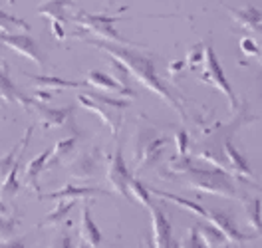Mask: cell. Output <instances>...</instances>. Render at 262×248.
<instances>
[{
    "label": "cell",
    "mask_w": 262,
    "mask_h": 248,
    "mask_svg": "<svg viewBox=\"0 0 262 248\" xmlns=\"http://www.w3.org/2000/svg\"><path fill=\"white\" fill-rule=\"evenodd\" d=\"M78 38H82L85 44L94 46V48L105 52L107 56H112L114 60L121 62L123 66L129 70L131 76H135L139 82L147 87L149 92L157 94L159 98L163 99L169 107H173L183 121L189 119V111L185 109V105L181 103L177 96L165 85V82L159 78L157 74V60L149 54H143L139 50H131V46H119V44H112L105 40H98V38H88L85 34H78Z\"/></svg>",
    "instance_id": "obj_1"
},
{
    "label": "cell",
    "mask_w": 262,
    "mask_h": 248,
    "mask_svg": "<svg viewBox=\"0 0 262 248\" xmlns=\"http://www.w3.org/2000/svg\"><path fill=\"white\" fill-rule=\"evenodd\" d=\"M179 177H185V185L199 193H209V195H219V197L232 198V200H243L238 195L234 183L230 175L214 165H199L196 161L191 159L187 169L181 173Z\"/></svg>",
    "instance_id": "obj_2"
},
{
    "label": "cell",
    "mask_w": 262,
    "mask_h": 248,
    "mask_svg": "<svg viewBox=\"0 0 262 248\" xmlns=\"http://www.w3.org/2000/svg\"><path fill=\"white\" fill-rule=\"evenodd\" d=\"M78 101L85 109L98 114L103 123L110 127L112 135H117L123 123V111L127 107V101L123 98H110L101 94H78Z\"/></svg>",
    "instance_id": "obj_3"
},
{
    "label": "cell",
    "mask_w": 262,
    "mask_h": 248,
    "mask_svg": "<svg viewBox=\"0 0 262 248\" xmlns=\"http://www.w3.org/2000/svg\"><path fill=\"white\" fill-rule=\"evenodd\" d=\"M74 22L82 28V34H94L105 42L112 44H119V46H135L133 42L121 38L117 30L114 28V24L117 22V16H103V14H90L85 10H80L74 14Z\"/></svg>",
    "instance_id": "obj_4"
},
{
    "label": "cell",
    "mask_w": 262,
    "mask_h": 248,
    "mask_svg": "<svg viewBox=\"0 0 262 248\" xmlns=\"http://www.w3.org/2000/svg\"><path fill=\"white\" fill-rule=\"evenodd\" d=\"M201 82L207 83V85H213L214 89H219L221 94H225L227 99H229L230 111L234 114L238 109V99H236V94L232 92L230 87V82L225 76V70L221 66L216 54H214L213 46H205V70L201 74Z\"/></svg>",
    "instance_id": "obj_5"
},
{
    "label": "cell",
    "mask_w": 262,
    "mask_h": 248,
    "mask_svg": "<svg viewBox=\"0 0 262 248\" xmlns=\"http://www.w3.org/2000/svg\"><path fill=\"white\" fill-rule=\"evenodd\" d=\"M205 220L207 222H211L214 229H219V231L225 234V238L229 240V242H234V244H241V242H246V240H254V238H258L260 234H246L243 232L238 227H236V222H234V218L229 215V213H225V211H207V216H205Z\"/></svg>",
    "instance_id": "obj_6"
},
{
    "label": "cell",
    "mask_w": 262,
    "mask_h": 248,
    "mask_svg": "<svg viewBox=\"0 0 262 248\" xmlns=\"http://www.w3.org/2000/svg\"><path fill=\"white\" fill-rule=\"evenodd\" d=\"M151 227H153V248H179L173 242V227L171 218L159 205L149 207Z\"/></svg>",
    "instance_id": "obj_7"
},
{
    "label": "cell",
    "mask_w": 262,
    "mask_h": 248,
    "mask_svg": "<svg viewBox=\"0 0 262 248\" xmlns=\"http://www.w3.org/2000/svg\"><path fill=\"white\" fill-rule=\"evenodd\" d=\"M0 44L6 46L8 50H14L16 54L24 56V58H28L36 66H42V64H44V58H42V54H40L38 44L34 42V38L28 36V34L0 32Z\"/></svg>",
    "instance_id": "obj_8"
},
{
    "label": "cell",
    "mask_w": 262,
    "mask_h": 248,
    "mask_svg": "<svg viewBox=\"0 0 262 248\" xmlns=\"http://www.w3.org/2000/svg\"><path fill=\"white\" fill-rule=\"evenodd\" d=\"M107 181H110L112 189H114L117 195L133 200L129 193L131 173H129V169H127V165H125V161H123V151H121V147L115 149L114 157H112V161H110V167H107Z\"/></svg>",
    "instance_id": "obj_9"
},
{
    "label": "cell",
    "mask_w": 262,
    "mask_h": 248,
    "mask_svg": "<svg viewBox=\"0 0 262 248\" xmlns=\"http://www.w3.org/2000/svg\"><path fill=\"white\" fill-rule=\"evenodd\" d=\"M165 143L167 139L165 137H155V135H149L145 139H141L137 143V149H135V161H137V171H143L147 167L155 165L161 157L165 149Z\"/></svg>",
    "instance_id": "obj_10"
},
{
    "label": "cell",
    "mask_w": 262,
    "mask_h": 248,
    "mask_svg": "<svg viewBox=\"0 0 262 248\" xmlns=\"http://www.w3.org/2000/svg\"><path fill=\"white\" fill-rule=\"evenodd\" d=\"M36 116L40 119L42 127L44 129H52V127H62L66 121L72 117V107H50L44 101H38V99H30V105Z\"/></svg>",
    "instance_id": "obj_11"
},
{
    "label": "cell",
    "mask_w": 262,
    "mask_h": 248,
    "mask_svg": "<svg viewBox=\"0 0 262 248\" xmlns=\"http://www.w3.org/2000/svg\"><path fill=\"white\" fill-rule=\"evenodd\" d=\"M88 85H94V87H99L103 92H110L114 96H127V98H133V89L119 83L115 78L107 76L105 72H99V70H94L88 74Z\"/></svg>",
    "instance_id": "obj_12"
},
{
    "label": "cell",
    "mask_w": 262,
    "mask_h": 248,
    "mask_svg": "<svg viewBox=\"0 0 262 248\" xmlns=\"http://www.w3.org/2000/svg\"><path fill=\"white\" fill-rule=\"evenodd\" d=\"M0 99H4L6 103H20L22 107H28L30 105V98H26L20 89L16 87V83L12 82L10 74H8V67L0 66Z\"/></svg>",
    "instance_id": "obj_13"
},
{
    "label": "cell",
    "mask_w": 262,
    "mask_h": 248,
    "mask_svg": "<svg viewBox=\"0 0 262 248\" xmlns=\"http://www.w3.org/2000/svg\"><path fill=\"white\" fill-rule=\"evenodd\" d=\"M225 10L229 12L232 20L236 24H241L245 30L256 32V28L262 24V10H258L256 6H243V8H232L229 4H225Z\"/></svg>",
    "instance_id": "obj_14"
},
{
    "label": "cell",
    "mask_w": 262,
    "mask_h": 248,
    "mask_svg": "<svg viewBox=\"0 0 262 248\" xmlns=\"http://www.w3.org/2000/svg\"><path fill=\"white\" fill-rule=\"evenodd\" d=\"M98 163H99L98 149L85 151V153H82V155L74 161V165L70 167V171H72V175H74L76 179H92V177L96 175V171H98Z\"/></svg>",
    "instance_id": "obj_15"
},
{
    "label": "cell",
    "mask_w": 262,
    "mask_h": 248,
    "mask_svg": "<svg viewBox=\"0 0 262 248\" xmlns=\"http://www.w3.org/2000/svg\"><path fill=\"white\" fill-rule=\"evenodd\" d=\"M50 153H52V149L48 151H44V153H40V155H36L32 161H28V165H26V187L28 189H32L34 193H40V175L44 173V169L48 167V159H50Z\"/></svg>",
    "instance_id": "obj_16"
},
{
    "label": "cell",
    "mask_w": 262,
    "mask_h": 248,
    "mask_svg": "<svg viewBox=\"0 0 262 248\" xmlns=\"http://www.w3.org/2000/svg\"><path fill=\"white\" fill-rule=\"evenodd\" d=\"M223 149H225V157H227V161H229L230 169H232L236 175H241L243 179H252V177H254L250 165L246 163V157L232 145L230 139H227V141L223 143Z\"/></svg>",
    "instance_id": "obj_17"
},
{
    "label": "cell",
    "mask_w": 262,
    "mask_h": 248,
    "mask_svg": "<svg viewBox=\"0 0 262 248\" xmlns=\"http://www.w3.org/2000/svg\"><path fill=\"white\" fill-rule=\"evenodd\" d=\"M99 195H107L103 189H96V187H76V185H66L64 189L54 191L48 195H40V198H90V197H99Z\"/></svg>",
    "instance_id": "obj_18"
},
{
    "label": "cell",
    "mask_w": 262,
    "mask_h": 248,
    "mask_svg": "<svg viewBox=\"0 0 262 248\" xmlns=\"http://www.w3.org/2000/svg\"><path fill=\"white\" fill-rule=\"evenodd\" d=\"M80 236L83 242H88L92 248H98L101 244V231L92 218L90 205H82V224H80Z\"/></svg>",
    "instance_id": "obj_19"
},
{
    "label": "cell",
    "mask_w": 262,
    "mask_h": 248,
    "mask_svg": "<svg viewBox=\"0 0 262 248\" xmlns=\"http://www.w3.org/2000/svg\"><path fill=\"white\" fill-rule=\"evenodd\" d=\"M74 4V0H46L38 6L40 16L50 18V22H68V8Z\"/></svg>",
    "instance_id": "obj_20"
},
{
    "label": "cell",
    "mask_w": 262,
    "mask_h": 248,
    "mask_svg": "<svg viewBox=\"0 0 262 248\" xmlns=\"http://www.w3.org/2000/svg\"><path fill=\"white\" fill-rule=\"evenodd\" d=\"M149 191H151V195H155V197H159V198H165V200H169V202H175L177 207H181V209H185V211H189V213H193V215H196V216H201V218L207 216V209L201 207L195 200L183 198V197H179V195H173V193H165V191H159V189H149Z\"/></svg>",
    "instance_id": "obj_21"
},
{
    "label": "cell",
    "mask_w": 262,
    "mask_h": 248,
    "mask_svg": "<svg viewBox=\"0 0 262 248\" xmlns=\"http://www.w3.org/2000/svg\"><path fill=\"white\" fill-rule=\"evenodd\" d=\"M243 205H245V216L248 224L256 231V234H262V198L243 197Z\"/></svg>",
    "instance_id": "obj_22"
},
{
    "label": "cell",
    "mask_w": 262,
    "mask_h": 248,
    "mask_svg": "<svg viewBox=\"0 0 262 248\" xmlns=\"http://www.w3.org/2000/svg\"><path fill=\"white\" fill-rule=\"evenodd\" d=\"M76 202H78V198H60V202L42 218L40 224L42 227H56V224H60L66 216L70 215V211L76 207Z\"/></svg>",
    "instance_id": "obj_23"
},
{
    "label": "cell",
    "mask_w": 262,
    "mask_h": 248,
    "mask_svg": "<svg viewBox=\"0 0 262 248\" xmlns=\"http://www.w3.org/2000/svg\"><path fill=\"white\" fill-rule=\"evenodd\" d=\"M76 143H78L76 137H66V139H62V141H58V143L52 147V153H50V159H48V167H46V169H52V167L64 163L66 159L74 153Z\"/></svg>",
    "instance_id": "obj_24"
},
{
    "label": "cell",
    "mask_w": 262,
    "mask_h": 248,
    "mask_svg": "<svg viewBox=\"0 0 262 248\" xmlns=\"http://www.w3.org/2000/svg\"><path fill=\"white\" fill-rule=\"evenodd\" d=\"M32 129H34V127H28V129H26V133H24V137H22V141H20V143H18L16 147L12 149V151H10L6 157H2V159H0V181H2V179H6V175L12 171V165L16 163L18 155H20V153L26 149V145L30 143Z\"/></svg>",
    "instance_id": "obj_25"
},
{
    "label": "cell",
    "mask_w": 262,
    "mask_h": 248,
    "mask_svg": "<svg viewBox=\"0 0 262 248\" xmlns=\"http://www.w3.org/2000/svg\"><path fill=\"white\" fill-rule=\"evenodd\" d=\"M28 80H32L34 83L42 85V87H56V89H62V87H82L88 85V82H68V80H60V78H54V76H36V74H26Z\"/></svg>",
    "instance_id": "obj_26"
},
{
    "label": "cell",
    "mask_w": 262,
    "mask_h": 248,
    "mask_svg": "<svg viewBox=\"0 0 262 248\" xmlns=\"http://www.w3.org/2000/svg\"><path fill=\"white\" fill-rule=\"evenodd\" d=\"M16 30H20V32H30V24L24 22L22 18L12 16V14L4 12V10L0 8V32L14 34Z\"/></svg>",
    "instance_id": "obj_27"
},
{
    "label": "cell",
    "mask_w": 262,
    "mask_h": 248,
    "mask_svg": "<svg viewBox=\"0 0 262 248\" xmlns=\"http://www.w3.org/2000/svg\"><path fill=\"white\" fill-rule=\"evenodd\" d=\"M196 231L201 234V238L205 240V244L207 246H221V244H227L229 240L225 238V234L219 231V229H214L213 224L209 222V224H201V227H196Z\"/></svg>",
    "instance_id": "obj_28"
},
{
    "label": "cell",
    "mask_w": 262,
    "mask_h": 248,
    "mask_svg": "<svg viewBox=\"0 0 262 248\" xmlns=\"http://www.w3.org/2000/svg\"><path fill=\"white\" fill-rule=\"evenodd\" d=\"M129 193H131V198L137 200L139 205H143L145 209H149V207L153 205V202H151V191H149L143 183L133 179V177H131V181H129Z\"/></svg>",
    "instance_id": "obj_29"
},
{
    "label": "cell",
    "mask_w": 262,
    "mask_h": 248,
    "mask_svg": "<svg viewBox=\"0 0 262 248\" xmlns=\"http://www.w3.org/2000/svg\"><path fill=\"white\" fill-rule=\"evenodd\" d=\"M16 224V218H10V215H0V240H10Z\"/></svg>",
    "instance_id": "obj_30"
},
{
    "label": "cell",
    "mask_w": 262,
    "mask_h": 248,
    "mask_svg": "<svg viewBox=\"0 0 262 248\" xmlns=\"http://www.w3.org/2000/svg\"><path fill=\"white\" fill-rule=\"evenodd\" d=\"M179 248H211V246L205 244V240L201 238V234H199V231H196V227H193L191 232H189V236L183 240V244H181Z\"/></svg>",
    "instance_id": "obj_31"
},
{
    "label": "cell",
    "mask_w": 262,
    "mask_h": 248,
    "mask_svg": "<svg viewBox=\"0 0 262 248\" xmlns=\"http://www.w3.org/2000/svg\"><path fill=\"white\" fill-rule=\"evenodd\" d=\"M203 60H205V46H203V44H196V46L191 48L185 64L189 67H195V66H199V64H203Z\"/></svg>",
    "instance_id": "obj_32"
},
{
    "label": "cell",
    "mask_w": 262,
    "mask_h": 248,
    "mask_svg": "<svg viewBox=\"0 0 262 248\" xmlns=\"http://www.w3.org/2000/svg\"><path fill=\"white\" fill-rule=\"evenodd\" d=\"M50 248H76V242H74V236L70 234V231H62L54 240Z\"/></svg>",
    "instance_id": "obj_33"
},
{
    "label": "cell",
    "mask_w": 262,
    "mask_h": 248,
    "mask_svg": "<svg viewBox=\"0 0 262 248\" xmlns=\"http://www.w3.org/2000/svg\"><path fill=\"white\" fill-rule=\"evenodd\" d=\"M241 50L245 52L246 56H250V58H258L260 56V48L256 46V42L252 38H243L241 40Z\"/></svg>",
    "instance_id": "obj_34"
},
{
    "label": "cell",
    "mask_w": 262,
    "mask_h": 248,
    "mask_svg": "<svg viewBox=\"0 0 262 248\" xmlns=\"http://www.w3.org/2000/svg\"><path fill=\"white\" fill-rule=\"evenodd\" d=\"M175 143H177V155H187V149H189V135H187V131H177Z\"/></svg>",
    "instance_id": "obj_35"
},
{
    "label": "cell",
    "mask_w": 262,
    "mask_h": 248,
    "mask_svg": "<svg viewBox=\"0 0 262 248\" xmlns=\"http://www.w3.org/2000/svg\"><path fill=\"white\" fill-rule=\"evenodd\" d=\"M0 248H26L24 238H10V240H0Z\"/></svg>",
    "instance_id": "obj_36"
},
{
    "label": "cell",
    "mask_w": 262,
    "mask_h": 248,
    "mask_svg": "<svg viewBox=\"0 0 262 248\" xmlns=\"http://www.w3.org/2000/svg\"><path fill=\"white\" fill-rule=\"evenodd\" d=\"M50 26H52V34H54V38H56V40H64L66 32H64L62 22H50Z\"/></svg>",
    "instance_id": "obj_37"
},
{
    "label": "cell",
    "mask_w": 262,
    "mask_h": 248,
    "mask_svg": "<svg viewBox=\"0 0 262 248\" xmlns=\"http://www.w3.org/2000/svg\"><path fill=\"white\" fill-rule=\"evenodd\" d=\"M34 99H38V101H50V99H52V94H50V92H44V89H38Z\"/></svg>",
    "instance_id": "obj_38"
},
{
    "label": "cell",
    "mask_w": 262,
    "mask_h": 248,
    "mask_svg": "<svg viewBox=\"0 0 262 248\" xmlns=\"http://www.w3.org/2000/svg\"><path fill=\"white\" fill-rule=\"evenodd\" d=\"M185 66V62H175V64H171V67H169V72L171 74H175V72H179L181 67Z\"/></svg>",
    "instance_id": "obj_39"
},
{
    "label": "cell",
    "mask_w": 262,
    "mask_h": 248,
    "mask_svg": "<svg viewBox=\"0 0 262 248\" xmlns=\"http://www.w3.org/2000/svg\"><path fill=\"white\" fill-rule=\"evenodd\" d=\"M0 215H10V213H8V209L4 207V202H2V200H0Z\"/></svg>",
    "instance_id": "obj_40"
},
{
    "label": "cell",
    "mask_w": 262,
    "mask_h": 248,
    "mask_svg": "<svg viewBox=\"0 0 262 248\" xmlns=\"http://www.w3.org/2000/svg\"><path fill=\"white\" fill-rule=\"evenodd\" d=\"M76 248H92V246H90L88 242H83V240H82V242H78V246H76Z\"/></svg>",
    "instance_id": "obj_41"
},
{
    "label": "cell",
    "mask_w": 262,
    "mask_h": 248,
    "mask_svg": "<svg viewBox=\"0 0 262 248\" xmlns=\"http://www.w3.org/2000/svg\"><path fill=\"white\" fill-rule=\"evenodd\" d=\"M256 34H262V24L258 26V28H256Z\"/></svg>",
    "instance_id": "obj_42"
},
{
    "label": "cell",
    "mask_w": 262,
    "mask_h": 248,
    "mask_svg": "<svg viewBox=\"0 0 262 248\" xmlns=\"http://www.w3.org/2000/svg\"><path fill=\"white\" fill-rule=\"evenodd\" d=\"M14 2H16V0H8V4H14Z\"/></svg>",
    "instance_id": "obj_43"
},
{
    "label": "cell",
    "mask_w": 262,
    "mask_h": 248,
    "mask_svg": "<svg viewBox=\"0 0 262 248\" xmlns=\"http://www.w3.org/2000/svg\"><path fill=\"white\" fill-rule=\"evenodd\" d=\"M229 248H234V246H229Z\"/></svg>",
    "instance_id": "obj_44"
},
{
    "label": "cell",
    "mask_w": 262,
    "mask_h": 248,
    "mask_svg": "<svg viewBox=\"0 0 262 248\" xmlns=\"http://www.w3.org/2000/svg\"><path fill=\"white\" fill-rule=\"evenodd\" d=\"M139 248H143V246H139Z\"/></svg>",
    "instance_id": "obj_45"
}]
</instances>
